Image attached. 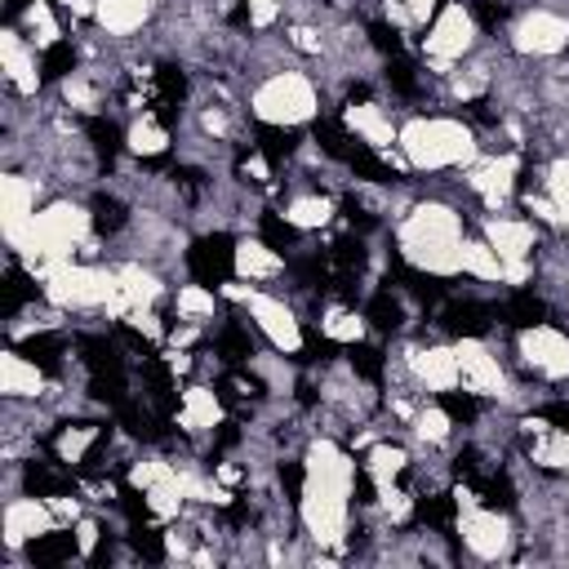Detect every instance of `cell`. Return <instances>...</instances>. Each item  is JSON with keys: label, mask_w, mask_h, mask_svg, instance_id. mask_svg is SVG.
Returning a JSON list of instances; mask_svg holds the SVG:
<instances>
[{"label": "cell", "mask_w": 569, "mask_h": 569, "mask_svg": "<svg viewBox=\"0 0 569 569\" xmlns=\"http://www.w3.org/2000/svg\"><path fill=\"white\" fill-rule=\"evenodd\" d=\"M529 458L542 471H569V427H547L542 436H533Z\"/></svg>", "instance_id": "f1b7e54d"}, {"label": "cell", "mask_w": 569, "mask_h": 569, "mask_svg": "<svg viewBox=\"0 0 569 569\" xmlns=\"http://www.w3.org/2000/svg\"><path fill=\"white\" fill-rule=\"evenodd\" d=\"M476 36H480V22H476L471 4L449 0V4L436 9V18L427 22V36H422V62H427L436 76H449V71L476 49Z\"/></svg>", "instance_id": "8992f818"}, {"label": "cell", "mask_w": 569, "mask_h": 569, "mask_svg": "<svg viewBox=\"0 0 569 569\" xmlns=\"http://www.w3.org/2000/svg\"><path fill=\"white\" fill-rule=\"evenodd\" d=\"M116 298V271L111 267H93L84 258H67L49 271L44 280V302L62 307V311H107Z\"/></svg>", "instance_id": "5b68a950"}, {"label": "cell", "mask_w": 569, "mask_h": 569, "mask_svg": "<svg viewBox=\"0 0 569 569\" xmlns=\"http://www.w3.org/2000/svg\"><path fill=\"white\" fill-rule=\"evenodd\" d=\"M249 111L258 124H271V129H298L307 120H316L320 111V93H316V80L298 67H276L271 76H262L249 93Z\"/></svg>", "instance_id": "277c9868"}, {"label": "cell", "mask_w": 569, "mask_h": 569, "mask_svg": "<svg viewBox=\"0 0 569 569\" xmlns=\"http://www.w3.org/2000/svg\"><path fill=\"white\" fill-rule=\"evenodd\" d=\"M511 49L520 58H560L569 49V13H560V9H525L511 22Z\"/></svg>", "instance_id": "30bf717a"}, {"label": "cell", "mask_w": 569, "mask_h": 569, "mask_svg": "<svg viewBox=\"0 0 569 569\" xmlns=\"http://www.w3.org/2000/svg\"><path fill=\"white\" fill-rule=\"evenodd\" d=\"M342 124L365 142V147H373V151H387V147H396V124H391V116L378 107V102H347L342 107Z\"/></svg>", "instance_id": "ffe728a7"}, {"label": "cell", "mask_w": 569, "mask_h": 569, "mask_svg": "<svg viewBox=\"0 0 569 569\" xmlns=\"http://www.w3.org/2000/svg\"><path fill=\"white\" fill-rule=\"evenodd\" d=\"M231 271H236L240 280L258 284V280H276V276L284 271V258H280V249H276L271 240L244 236V240H236V249H231Z\"/></svg>", "instance_id": "d6986e66"}, {"label": "cell", "mask_w": 569, "mask_h": 569, "mask_svg": "<svg viewBox=\"0 0 569 569\" xmlns=\"http://www.w3.org/2000/svg\"><path fill=\"white\" fill-rule=\"evenodd\" d=\"M173 311H178V320L209 325L213 311H218V293L204 289V284H178V293H173Z\"/></svg>", "instance_id": "1f68e13d"}, {"label": "cell", "mask_w": 569, "mask_h": 569, "mask_svg": "<svg viewBox=\"0 0 569 569\" xmlns=\"http://www.w3.org/2000/svg\"><path fill=\"white\" fill-rule=\"evenodd\" d=\"M18 18H22V31H27V40H31L36 49H53V44L62 40V27L53 22L49 0H27Z\"/></svg>", "instance_id": "4dcf8cb0"}, {"label": "cell", "mask_w": 569, "mask_h": 569, "mask_svg": "<svg viewBox=\"0 0 569 569\" xmlns=\"http://www.w3.org/2000/svg\"><path fill=\"white\" fill-rule=\"evenodd\" d=\"M320 333H325L329 342L356 347V342L369 333V316H360V311H351V307H329V311L320 316Z\"/></svg>", "instance_id": "4316f807"}, {"label": "cell", "mask_w": 569, "mask_h": 569, "mask_svg": "<svg viewBox=\"0 0 569 569\" xmlns=\"http://www.w3.org/2000/svg\"><path fill=\"white\" fill-rule=\"evenodd\" d=\"M280 4L284 0H244V13H249V27H271L276 18H280Z\"/></svg>", "instance_id": "8d00e7d4"}, {"label": "cell", "mask_w": 569, "mask_h": 569, "mask_svg": "<svg viewBox=\"0 0 569 569\" xmlns=\"http://www.w3.org/2000/svg\"><path fill=\"white\" fill-rule=\"evenodd\" d=\"M542 191L551 196L556 213H560V227L569 231V156H556L547 169H542Z\"/></svg>", "instance_id": "836d02e7"}, {"label": "cell", "mask_w": 569, "mask_h": 569, "mask_svg": "<svg viewBox=\"0 0 569 569\" xmlns=\"http://www.w3.org/2000/svg\"><path fill=\"white\" fill-rule=\"evenodd\" d=\"M338 213V204H333V196H320V191H307V196H293L289 204H284V213H280V222L289 227V231H320V227H329V218Z\"/></svg>", "instance_id": "cb8c5ba5"}, {"label": "cell", "mask_w": 569, "mask_h": 569, "mask_svg": "<svg viewBox=\"0 0 569 569\" xmlns=\"http://www.w3.org/2000/svg\"><path fill=\"white\" fill-rule=\"evenodd\" d=\"M351 489H356L351 453L338 440L316 436L302 453V485H298V520L316 547H325V551L347 547Z\"/></svg>", "instance_id": "6da1fadb"}, {"label": "cell", "mask_w": 569, "mask_h": 569, "mask_svg": "<svg viewBox=\"0 0 569 569\" xmlns=\"http://www.w3.org/2000/svg\"><path fill=\"white\" fill-rule=\"evenodd\" d=\"M382 22L396 27V31H413V27H418V18L409 13L405 0H382Z\"/></svg>", "instance_id": "74e56055"}, {"label": "cell", "mask_w": 569, "mask_h": 569, "mask_svg": "<svg viewBox=\"0 0 569 569\" xmlns=\"http://www.w3.org/2000/svg\"><path fill=\"white\" fill-rule=\"evenodd\" d=\"M0 62H4V84L22 98H31L40 89V62H36V44H27V36L18 27L0 31Z\"/></svg>", "instance_id": "e0dca14e"}, {"label": "cell", "mask_w": 569, "mask_h": 569, "mask_svg": "<svg viewBox=\"0 0 569 569\" xmlns=\"http://www.w3.org/2000/svg\"><path fill=\"white\" fill-rule=\"evenodd\" d=\"M516 356H520V365L533 373V378H542V382H560V378H569V333L565 329H556V325H525L520 333H516Z\"/></svg>", "instance_id": "9c48e42d"}, {"label": "cell", "mask_w": 569, "mask_h": 569, "mask_svg": "<svg viewBox=\"0 0 569 569\" xmlns=\"http://www.w3.org/2000/svg\"><path fill=\"white\" fill-rule=\"evenodd\" d=\"M516 538L520 533L511 529L507 511L485 507L480 498L476 502H458V542H462L467 556H476V560H507Z\"/></svg>", "instance_id": "52a82bcc"}, {"label": "cell", "mask_w": 569, "mask_h": 569, "mask_svg": "<svg viewBox=\"0 0 569 569\" xmlns=\"http://www.w3.org/2000/svg\"><path fill=\"white\" fill-rule=\"evenodd\" d=\"M405 369L413 378V387L431 391V396H453L458 391V351L453 342H422L405 351Z\"/></svg>", "instance_id": "4fadbf2b"}, {"label": "cell", "mask_w": 569, "mask_h": 569, "mask_svg": "<svg viewBox=\"0 0 569 569\" xmlns=\"http://www.w3.org/2000/svg\"><path fill=\"white\" fill-rule=\"evenodd\" d=\"M58 9H67V13H76V18H93V0H53Z\"/></svg>", "instance_id": "60d3db41"}, {"label": "cell", "mask_w": 569, "mask_h": 569, "mask_svg": "<svg viewBox=\"0 0 569 569\" xmlns=\"http://www.w3.org/2000/svg\"><path fill=\"white\" fill-rule=\"evenodd\" d=\"M462 276L485 280V284H502V258L493 253V244L485 236H476V240L462 244Z\"/></svg>", "instance_id": "484cf974"}, {"label": "cell", "mask_w": 569, "mask_h": 569, "mask_svg": "<svg viewBox=\"0 0 569 569\" xmlns=\"http://www.w3.org/2000/svg\"><path fill=\"white\" fill-rule=\"evenodd\" d=\"M453 351H458V391L480 396V400H507L511 396V378L485 338L467 333L453 342Z\"/></svg>", "instance_id": "ba28073f"}, {"label": "cell", "mask_w": 569, "mask_h": 569, "mask_svg": "<svg viewBox=\"0 0 569 569\" xmlns=\"http://www.w3.org/2000/svg\"><path fill=\"white\" fill-rule=\"evenodd\" d=\"M516 173H520V156L516 151H480L462 169V187L476 191L489 213H498L516 191Z\"/></svg>", "instance_id": "7c38bea8"}, {"label": "cell", "mask_w": 569, "mask_h": 569, "mask_svg": "<svg viewBox=\"0 0 569 569\" xmlns=\"http://www.w3.org/2000/svg\"><path fill=\"white\" fill-rule=\"evenodd\" d=\"M240 173H244L249 182H262V187L271 182V164H267V156H262V151H249V156L240 160Z\"/></svg>", "instance_id": "f35d334b"}, {"label": "cell", "mask_w": 569, "mask_h": 569, "mask_svg": "<svg viewBox=\"0 0 569 569\" xmlns=\"http://www.w3.org/2000/svg\"><path fill=\"white\" fill-rule=\"evenodd\" d=\"M124 147L133 156H160L169 151V129L156 120V116H138L129 129H124Z\"/></svg>", "instance_id": "d6a6232c"}, {"label": "cell", "mask_w": 569, "mask_h": 569, "mask_svg": "<svg viewBox=\"0 0 569 569\" xmlns=\"http://www.w3.org/2000/svg\"><path fill=\"white\" fill-rule=\"evenodd\" d=\"M396 244H400V258L422 276H436V280L462 276L467 231H462V213L445 200H418L396 222Z\"/></svg>", "instance_id": "7a4b0ae2"}, {"label": "cell", "mask_w": 569, "mask_h": 569, "mask_svg": "<svg viewBox=\"0 0 569 569\" xmlns=\"http://www.w3.org/2000/svg\"><path fill=\"white\" fill-rule=\"evenodd\" d=\"M453 413L445 409V405H422L418 413H413V436L427 445V449H440V445H449L453 440Z\"/></svg>", "instance_id": "f546056e"}, {"label": "cell", "mask_w": 569, "mask_h": 569, "mask_svg": "<svg viewBox=\"0 0 569 569\" xmlns=\"http://www.w3.org/2000/svg\"><path fill=\"white\" fill-rule=\"evenodd\" d=\"M200 129H204V138H213V142H222L227 133H231V116H227V107H200Z\"/></svg>", "instance_id": "d590c367"}, {"label": "cell", "mask_w": 569, "mask_h": 569, "mask_svg": "<svg viewBox=\"0 0 569 569\" xmlns=\"http://www.w3.org/2000/svg\"><path fill=\"white\" fill-rule=\"evenodd\" d=\"M409 4V13L418 18V27H427L431 18H436V0H405Z\"/></svg>", "instance_id": "ab89813d"}, {"label": "cell", "mask_w": 569, "mask_h": 569, "mask_svg": "<svg viewBox=\"0 0 569 569\" xmlns=\"http://www.w3.org/2000/svg\"><path fill=\"white\" fill-rule=\"evenodd\" d=\"M53 529H62V525H58L44 493H18V498L4 502V547L9 551H22V547H31L36 538H44Z\"/></svg>", "instance_id": "5bb4252c"}, {"label": "cell", "mask_w": 569, "mask_h": 569, "mask_svg": "<svg viewBox=\"0 0 569 569\" xmlns=\"http://www.w3.org/2000/svg\"><path fill=\"white\" fill-rule=\"evenodd\" d=\"M0 396L4 400H36L44 396V373L22 351H0Z\"/></svg>", "instance_id": "44dd1931"}, {"label": "cell", "mask_w": 569, "mask_h": 569, "mask_svg": "<svg viewBox=\"0 0 569 569\" xmlns=\"http://www.w3.org/2000/svg\"><path fill=\"white\" fill-rule=\"evenodd\" d=\"M36 200H40L36 178H22V173H4V178H0V231H4V244H9V249L22 244V236H27L31 218H36V209H40Z\"/></svg>", "instance_id": "2e32d148"}, {"label": "cell", "mask_w": 569, "mask_h": 569, "mask_svg": "<svg viewBox=\"0 0 569 569\" xmlns=\"http://www.w3.org/2000/svg\"><path fill=\"white\" fill-rule=\"evenodd\" d=\"M396 147L409 164V173H445L467 169L485 147L476 129L458 116H409L396 133Z\"/></svg>", "instance_id": "3957f363"}, {"label": "cell", "mask_w": 569, "mask_h": 569, "mask_svg": "<svg viewBox=\"0 0 569 569\" xmlns=\"http://www.w3.org/2000/svg\"><path fill=\"white\" fill-rule=\"evenodd\" d=\"M284 44L298 49V53H307V58H320L325 53V36L316 27H307V22H289L284 27Z\"/></svg>", "instance_id": "e575fe53"}, {"label": "cell", "mask_w": 569, "mask_h": 569, "mask_svg": "<svg viewBox=\"0 0 569 569\" xmlns=\"http://www.w3.org/2000/svg\"><path fill=\"white\" fill-rule=\"evenodd\" d=\"M222 422V400H218V391L213 387H187L182 396H178V427L182 431H191V436H200V431H213Z\"/></svg>", "instance_id": "7402d4cb"}, {"label": "cell", "mask_w": 569, "mask_h": 569, "mask_svg": "<svg viewBox=\"0 0 569 569\" xmlns=\"http://www.w3.org/2000/svg\"><path fill=\"white\" fill-rule=\"evenodd\" d=\"M58 93H62V102L71 111H84V116L102 111V80L93 71H67L62 84H58Z\"/></svg>", "instance_id": "d4e9b609"}, {"label": "cell", "mask_w": 569, "mask_h": 569, "mask_svg": "<svg viewBox=\"0 0 569 569\" xmlns=\"http://www.w3.org/2000/svg\"><path fill=\"white\" fill-rule=\"evenodd\" d=\"M360 471L373 480V489H391V485H400V476L409 471V449H405V445H391V440H378V445L365 449Z\"/></svg>", "instance_id": "603a6c76"}, {"label": "cell", "mask_w": 569, "mask_h": 569, "mask_svg": "<svg viewBox=\"0 0 569 569\" xmlns=\"http://www.w3.org/2000/svg\"><path fill=\"white\" fill-rule=\"evenodd\" d=\"M480 236H485V240L493 244V253L502 258V271L533 262V249H538V222H533V218L489 213V218L480 222Z\"/></svg>", "instance_id": "9a60e30c"}, {"label": "cell", "mask_w": 569, "mask_h": 569, "mask_svg": "<svg viewBox=\"0 0 569 569\" xmlns=\"http://www.w3.org/2000/svg\"><path fill=\"white\" fill-rule=\"evenodd\" d=\"M244 311H249L253 329L267 338L271 351H280V356H298L302 351V325H298V311L284 298L262 293V289H249Z\"/></svg>", "instance_id": "8fae6325"}, {"label": "cell", "mask_w": 569, "mask_h": 569, "mask_svg": "<svg viewBox=\"0 0 569 569\" xmlns=\"http://www.w3.org/2000/svg\"><path fill=\"white\" fill-rule=\"evenodd\" d=\"M102 440V431L93 427V422H76V427H62L58 431V440H53V449H58V462H67V467H84L89 462V449Z\"/></svg>", "instance_id": "83f0119b"}, {"label": "cell", "mask_w": 569, "mask_h": 569, "mask_svg": "<svg viewBox=\"0 0 569 569\" xmlns=\"http://www.w3.org/2000/svg\"><path fill=\"white\" fill-rule=\"evenodd\" d=\"M160 0H93V22L102 36L111 40H129L133 31H142L156 18Z\"/></svg>", "instance_id": "ac0fdd59"}]
</instances>
